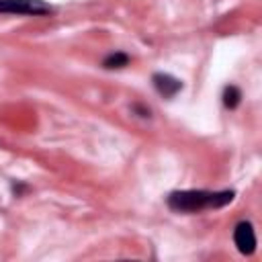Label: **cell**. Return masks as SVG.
<instances>
[{"instance_id": "3957f363", "label": "cell", "mask_w": 262, "mask_h": 262, "mask_svg": "<svg viewBox=\"0 0 262 262\" xmlns=\"http://www.w3.org/2000/svg\"><path fill=\"white\" fill-rule=\"evenodd\" d=\"M233 244H235L237 252L244 256H252L256 252V233H254V225L250 221H239L235 225Z\"/></svg>"}, {"instance_id": "6da1fadb", "label": "cell", "mask_w": 262, "mask_h": 262, "mask_svg": "<svg viewBox=\"0 0 262 262\" xmlns=\"http://www.w3.org/2000/svg\"><path fill=\"white\" fill-rule=\"evenodd\" d=\"M233 190H174L166 203L178 213H199L205 209H219L233 201Z\"/></svg>"}, {"instance_id": "277c9868", "label": "cell", "mask_w": 262, "mask_h": 262, "mask_svg": "<svg viewBox=\"0 0 262 262\" xmlns=\"http://www.w3.org/2000/svg\"><path fill=\"white\" fill-rule=\"evenodd\" d=\"M151 84H154L156 92L164 98H174L182 90V80H178L176 76L166 74V72H156L151 76Z\"/></svg>"}, {"instance_id": "8992f818", "label": "cell", "mask_w": 262, "mask_h": 262, "mask_svg": "<svg viewBox=\"0 0 262 262\" xmlns=\"http://www.w3.org/2000/svg\"><path fill=\"white\" fill-rule=\"evenodd\" d=\"M221 100H223V106H225V108H237L239 102H242V90H239L237 86L229 84V86L223 88Z\"/></svg>"}, {"instance_id": "7a4b0ae2", "label": "cell", "mask_w": 262, "mask_h": 262, "mask_svg": "<svg viewBox=\"0 0 262 262\" xmlns=\"http://www.w3.org/2000/svg\"><path fill=\"white\" fill-rule=\"evenodd\" d=\"M55 8L43 0H0V14H25V16H49Z\"/></svg>"}, {"instance_id": "5b68a950", "label": "cell", "mask_w": 262, "mask_h": 262, "mask_svg": "<svg viewBox=\"0 0 262 262\" xmlns=\"http://www.w3.org/2000/svg\"><path fill=\"white\" fill-rule=\"evenodd\" d=\"M129 66V55L125 51H115V53H108L104 59H102V68L104 70H121Z\"/></svg>"}, {"instance_id": "52a82bcc", "label": "cell", "mask_w": 262, "mask_h": 262, "mask_svg": "<svg viewBox=\"0 0 262 262\" xmlns=\"http://www.w3.org/2000/svg\"><path fill=\"white\" fill-rule=\"evenodd\" d=\"M25 188H27L25 184H12V190H14V194H16V196H20V192H23Z\"/></svg>"}]
</instances>
